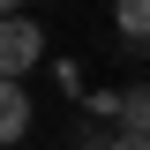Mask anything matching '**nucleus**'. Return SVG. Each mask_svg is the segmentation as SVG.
<instances>
[{
  "instance_id": "2",
  "label": "nucleus",
  "mask_w": 150,
  "mask_h": 150,
  "mask_svg": "<svg viewBox=\"0 0 150 150\" xmlns=\"http://www.w3.org/2000/svg\"><path fill=\"white\" fill-rule=\"evenodd\" d=\"M30 98H23V83H8V90H0V143H23V135H30Z\"/></svg>"
},
{
  "instance_id": "4",
  "label": "nucleus",
  "mask_w": 150,
  "mask_h": 150,
  "mask_svg": "<svg viewBox=\"0 0 150 150\" xmlns=\"http://www.w3.org/2000/svg\"><path fill=\"white\" fill-rule=\"evenodd\" d=\"M120 30L150 45V0H120Z\"/></svg>"
},
{
  "instance_id": "1",
  "label": "nucleus",
  "mask_w": 150,
  "mask_h": 150,
  "mask_svg": "<svg viewBox=\"0 0 150 150\" xmlns=\"http://www.w3.org/2000/svg\"><path fill=\"white\" fill-rule=\"evenodd\" d=\"M38 60H45V30H38L30 15H8V23H0V75L23 83Z\"/></svg>"
},
{
  "instance_id": "7",
  "label": "nucleus",
  "mask_w": 150,
  "mask_h": 150,
  "mask_svg": "<svg viewBox=\"0 0 150 150\" xmlns=\"http://www.w3.org/2000/svg\"><path fill=\"white\" fill-rule=\"evenodd\" d=\"M143 60H150V45H143Z\"/></svg>"
},
{
  "instance_id": "3",
  "label": "nucleus",
  "mask_w": 150,
  "mask_h": 150,
  "mask_svg": "<svg viewBox=\"0 0 150 150\" xmlns=\"http://www.w3.org/2000/svg\"><path fill=\"white\" fill-rule=\"evenodd\" d=\"M120 120H128V135H150V83L128 90V112H120Z\"/></svg>"
},
{
  "instance_id": "6",
  "label": "nucleus",
  "mask_w": 150,
  "mask_h": 150,
  "mask_svg": "<svg viewBox=\"0 0 150 150\" xmlns=\"http://www.w3.org/2000/svg\"><path fill=\"white\" fill-rule=\"evenodd\" d=\"M112 150H150V135H128V128H120V135H112Z\"/></svg>"
},
{
  "instance_id": "5",
  "label": "nucleus",
  "mask_w": 150,
  "mask_h": 150,
  "mask_svg": "<svg viewBox=\"0 0 150 150\" xmlns=\"http://www.w3.org/2000/svg\"><path fill=\"white\" fill-rule=\"evenodd\" d=\"M53 75H60V90H75V98H83V68H75V60H53ZM83 105H90V98H83Z\"/></svg>"
}]
</instances>
